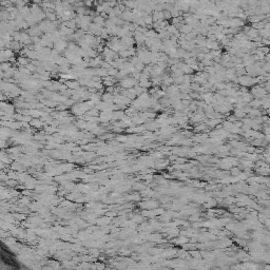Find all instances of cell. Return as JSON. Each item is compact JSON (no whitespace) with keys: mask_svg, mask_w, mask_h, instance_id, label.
Wrapping results in <instances>:
<instances>
[{"mask_svg":"<svg viewBox=\"0 0 270 270\" xmlns=\"http://www.w3.org/2000/svg\"><path fill=\"white\" fill-rule=\"evenodd\" d=\"M162 13H164V17H165L166 20H167V19H171V18H172V16H171V13H170L169 11L164 10V11H162Z\"/></svg>","mask_w":270,"mask_h":270,"instance_id":"cell-7","label":"cell"},{"mask_svg":"<svg viewBox=\"0 0 270 270\" xmlns=\"http://www.w3.org/2000/svg\"><path fill=\"white\" fill-rule=\"evenodd\" d=\"M234 116H235L237 118L243 119V117L246 116V113L243 111V109H235V111H234Z\"/></svg>","mask_w":270,"mask_h":270,"instance_id":"cell-5","label":"cell"},{"mask_svg":"<svg viewBox=\"0 0 270 270\" xmlns=\"http://www.w3.org/2000/svg\"><path fill=\"white\" fill-rule=\"evenodd\" d=\"M142 19H144L145 23H146V26H150V24H152V23H153V19H152V16L151 15L145 16V17H142Z\"/></svg>","mask_w":270,"mask_h":270,"instance_id":"cell-6","label":"cell"},{"mask_svg":"<svg viewBox=\"0 0 270 270\" xmlns=\"http://www.w3.org/2000/svg\"><path fill=\"white\" fill-rule=\"evenodd\" d=\"M251 94L254 98L261 99V98H263L264 96L268 95V92L264 89V87H262V85H255V87H253L251 89Z\"/></svg>","mask_w":270,"mask_h":270,"instance_id":"cell-1","label":"cell"},{"mask_svg":"<svg viewBox=\"0 0 270 270\" xmlns=\"http://www.w3.org/2000/svg\"><path fill=\"white\" fill-rule=\"evenodd\" d=\"M123 41H124V44L126 48H132L134 44V38H132L131 36H128V37H125L124 39H123Z\"/></svg>","mask_w":270,"mask_h":270,"instance_id":"cell-4","label":"cell"},{"mask_svg":"<svg viewBox=\"0 0 270 270\" xmlns=\"http://www.w3.org/2000/svg\"><path fill=\"white\" fill-rule=\"evenodd\" d=\"M245 26V21L239 18H231L229 19V28H242Z\"/></svg>","mask_w":270,"mask_h":270,"instance_id":"cell-2","label":"cell"},{"mask_svg":"<svg viewBox=\"0 0 270 270\" xmlns=\"http://www.w3.org/2000/svg\"><path fill=\"white\" fill-rule=\"evenodd\" d=\"M231 173L233 175H239V170L237 169V168H233V169H231Z\"/></svg>","mask_w":270,"mask_h":270,"instance_id":"cell-8","label":"cell"},{"mask_svg":"<svg viewBox=\"0 0 270 270\" xmlns=\"http://www.w3.org/2000/svg\"><path fill=\"white\" fill-rule=\"evenodd\" d=\"M123 87L124 88H127V89H131V88H133L134 85H136L137 83H138V81L135 79H133V78H126V79L123 81Z\"/></svg>","mask_w":270,"mask_h":270,"instance_id":"cell-3","label":"cell"}]
</instances>
